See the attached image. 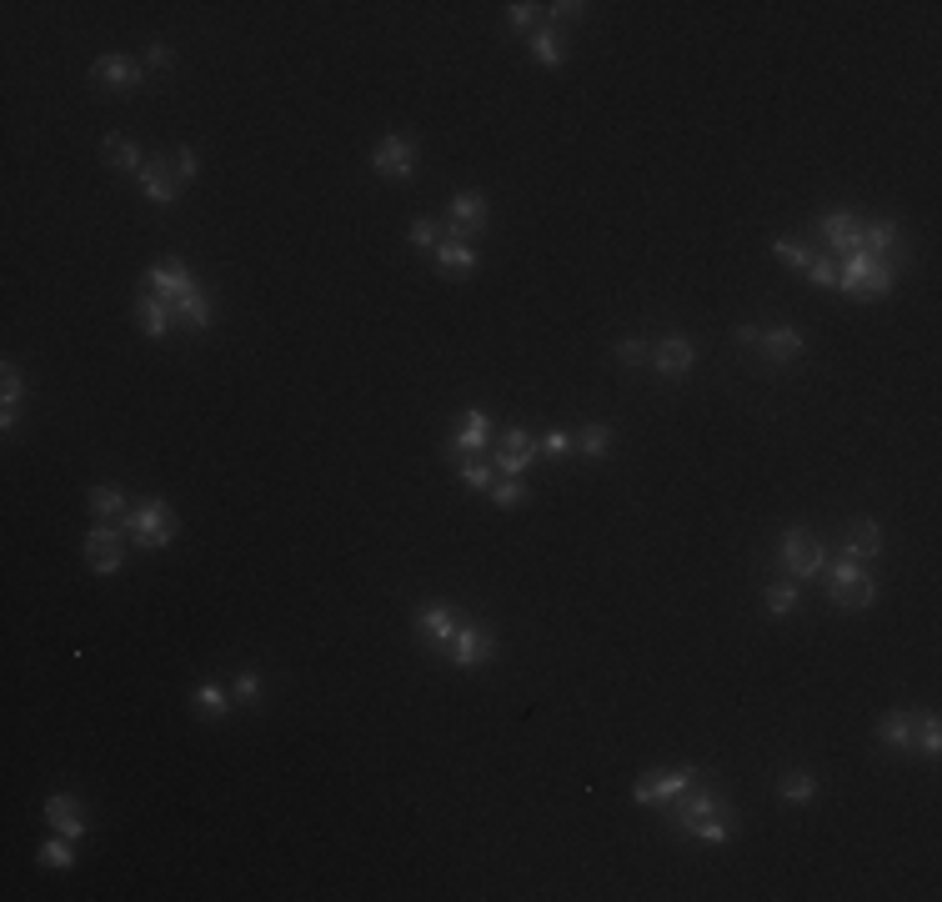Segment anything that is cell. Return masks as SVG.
<instances>
[{
	"mask_svg": "<svg viewBox=\"0 0 942 902\" xmlns=\"http://www.w3.org/2000/svg\"><path fill=\"white\" fill-rule=\"evenodd\" d=\"M672 822H677L682 832H692V837L712 842V847L737 837V812H732V802H727V797H717V792H692L687 802H677V807H672Z\"/></svg>",
	"mask_w": 942,
	"mask_h": 902,
	"instance_id": "6da1fadb",
	"label": "cell"
},
{
	"mask_svg": "<svg viewBox=\"0 0 942 902\" xmlns=\"http://www.w3.org/2000/svg\"><path fill=\"white\" fill-rule=\"evenodd\" d=\"M892 281H897V266L892 261H877V256H847V266L837 271V286L857 301H882L892 296Z\"/></svg>",
	"mask_w": 942,
	"mask_h": 902,
	"instance_id": "7a4b0ae2",
	"label": "cell"
},
{
	"mask_svg": "<svg viewBox=\"0 0 942 902\" xmlns=\"http://www.w3.org/2000/svg\"><path fill=\"white\" fill-rule=\"evenodd\" d=\"M121 532H126L136 547L161 552V547H171V537L181 532V522H176L171 502H146V507H136V512L121 517Z\"/></svg>",
	"mask_w": 942,
	"mask_h": 902,
	"instance_id": "3957f363",
	"label": "cell"
},
{
	"mask_svg": "<svg viewBox=\"0 0 942 902\" xmlns=\"http://www.w3.org/2000/svg\"><path fill=\"white\" fill-rule=\"evenodd\" d=\"M827 597L842 612H862V607L877 602V582H872V572H862V562H837L832 582H827Z\"/></svg>",
	"mask_w": 942,
	"mask_h": 902,
	"instance_id": "277c9868",
	"label": "cell"
},
{
	"mask_svg": "<svg viewBox=\"0 0 942 902\" xmlns=\"http://www.w3.org/2000/svg\"><path fill=\"white\" fill-rule=\"evenodd\" d=\"M777 557H782V567H787L792 577H822V567H827V547L812 542L807 527H792V532L782 537Z\"/></svg>",
	"mask_w": 942,
	"mask_h": 902,
	"instance_id": "5b68a950",
	"label": "cell"
},
{
	"mask_svg": "<svg viewBox=\"0 0 942 902\" xmlns=\"http://www.w3.org/2000/svg\"><path fill=\"white\" fill-rule=\"evenodd\" d=\"M497 652V632L482 627V622H471V627H456L451 647H446V662L451 667H487Z\"/></svg>",
	"mask_w": 942,
	"mask_h": 902,
	"instance_id": "8992f818",
	"label": "cell"
},
{
	"mask_svg": "<svg viewBox=\"0 0 942 902\" xmlns=\"http://www.w3.org/2000/svg\"><path fill=\"white\" fill-rule=\"evenodd\" d=\"M371 166H376V176H391V181H406V176H416V141H406V136H381V146L371 151Z\"/></svg>",
	"mask_w": 942,
	"mask_h": 902,
	"instance_id": "52a82bcc",
	"label": "cell"
},
{
	"mask_svg": "<svg viewBox=\"0 0 942 902\" xmlns=\"http://www.w3.org/2000/svg\"><path fill=\"white\" fill-rule=\"evenodd\" d=\"M487 436H492V421H487V411H477V406H471V411L461 416L456 436L446 441V462H451V467H461V462H466V451H482V446H487Z\"/></svg>",
	"mask_w": 942,
	"mask_h": 902,
	"instance_id": "ba28073f",
	"label": "cell"
},
{
	"mask_svg": "<svg viewBox=\"0 0 942 902\" xmlns=\"http://www.w3.org/2000/svg\"><path fill=\"white\" fill-rule=\"evenodd\" d=\"M121 527H111V522H101L96 532H86V562H91V572H101V577H111V572H121Z\"/></svg>",
	"mask_w": 942,
	"mask_h": 902,
	"instance_id": "9c48e42d",
	"label": "cell"
},
{
	"mask_svg": "<svg viewBox=\"0 0 942 902\" xmlns=\"http://www.w3.org/2000/svg\"><path fill=\"white\" fill-rule=\"evenodd\" d=\"M692 782H697V767H672V772H652V777H642V782L632 787V797H637L642 807H652V802H667V797L687 792Z\"/></svg>",
	"mask_w": 942,
	"mask_h": 902,
	"instance_id": "30bf717a",
	"label": "cell"
},
{
	"mask_svg": "<svg viewBox=\"0 0 942 902\" xmlns=\"http://www.w3.org/2000/svg\"><path fill=\"white\" fill-rule=\"evenodd\" d=\"M487 226V196L482 191H461L451 196V226H446V241H466L471 231Z\"/></svg>",
	"mask_w": 942,
	"mask_h": 902,
	"instance_id": "8fae6325",
	"label": "cell"
},
{
	"mask_svg": "<svg viewBox=\"0 0 942 902\" xmlns=\"http://www.w3.org/2000/svg\"><path fill=\"white\" fill-rule=\"evenodd\" d=\"M532 457H537V441H532V431L512 426V431L502 436V451L492 457V467H497L502 477H522V472L532 467Z\"/></svg>",
	"mask_w": 942,
	"mask_h": 902,
	"instance_id": "7c38bea8",
	"label": "cell"
},
{
	"mask_svg": "<svg viewBox=\"0 0 942 902\" xmlns=\"http://www.w3.org/2000/svg\"><path fill=\"white\" fill-rule=\"evenodd\" d=\"M411 627H416V637H426V642H436V647H451V637H456V607L426 602V607H416Z\"/></svg>",
	"mask_w": 942,
	"mask_h": 902,
	"instance_id": "4fadbf2b",
	"label": "cell"
},
{
	"mask_svg": "<svg viewBox=\"0 0 942 902\" xmlns=\"http://www.w3.org/2000/svg\"><path fill=\"white\" fill-rule=\"evenodd\" d=\"M822 236H827L832 251H842V256H862V221H857L852 211H832V216H822Z\"/></svg>",
	"mask_w": 942,
	"mask_h": 902,
	"instance_id": "5bb4252c",
	"label": "cell"
},
{
	"mask_svg": "<svg viewBox=\"0 0 942 902\" xmlns=\"http://www.w3.org/2000/svg\"><path fill=\"white\" fill-rule=\"evenodd\" d=\"M91 81H101L111 91H141V66L126 56H101V61H91Z\"/></svg>",
	"mask_w": 942,
	"mask_h": 902,
	"instance_id": "9a60e30c",
	"label": "cell"
},
{
	"mask_svg": "<svg viewBox=\"0 0 942 902\" xmlns=\"http://www.w3.org/2000/svg\"><path fill=\"white\" fill-rule=\"evenodd\" d=\"M146 286H151V291H161L166 301H176V296H186L196 281H191L186 261H181V256H171V261H161V266H151V271H146Z\"/></svg>",
	"mask_w": 942,
	"mask_h": 902,
	"instance_id": "2e32d148",
	"label": "cell"
},
{
	"mask_svg": "<svg viewBox=\"0 0 942 902\" xmlns=\"http://www.w3.org/2000/svg\"><path fill=\"white\" fill-rule=\"evenodd\" d=\"M757 346H762V356L767 361H797L802 356V331L797 326H767V331H757Z\"/></svg>",
	"mask_w": 942,
	"mask_h": 902,
	"instance_id": "e0dca14e",
	"label": "cell"
},
{
	"mask_svg": "<svg viewBox=\"0 0 942 902\" xmlns=\"http://www.w3.org/2000/svg\"><path fill=\"white\" fill-rule=\"evenodd\" d=\"M692 361H697V351H692V341H687V336H667V341L652 351V366H657L662 376H672V381H677V376H687V371H692Z\"/></svg>",
	"mask_w": 942,
	"mask_h": 902,
	"instance_id": "ac0fdd59",
	"label": "cell"
},
{
	"mask_svg": "<svg viewBox=\"0 0 942 902\" xmlns=\"http://www.w3.org/2000/svg\"><path fill=\"white\" fill-rule=\"evenodd\" d=\"M46 822L61 832V837H71V842H81L86 837V817H81V802L76 797H66V792H56L51 802H46Z\"/></svg>",
	"mask_w": 942,
	"mask_h": 902,
	"instance_id": "d6986e66",
	"label": "cell"
},
{
	"mask_svg": "<svg viewBox=\"0 0 942 902\" xmlns=\"http://www.w3.org/2000/svg\"><path fill=\"white\" fill-rule=\"evenodd\" d=\"M141 191H146L156 206H171V201L181 196V176H176L166 161H146V171H141Z\"/></svg>",
	"mask_w": 942,
	"mask_h": 902,
	"instance_id": "ffe728a7",
	"label": "cell"
},
{
	"mask_svg": "<svg viewBox=\"0 0 942 902\" xmlns=\"http://www.w3.org/2000/svg\"><path fill=\"white\" fill-rule=\"evenodd\" d=\"M842 552H847V562H872L882 552V527L877 522H852L847 537H842Z\"/></svg>",
	"mask_w": 942,
	"mask_h": 902,
	"instance_id": "44dd1931",
	"label": "cell"
},
{
	"mask_svg": "<svg viewBox=\"0 0 942 902\" xmlns=\"http://www.w3.org/2000/svg\"><path fill=\"white\" fill-rule=\"evenodd\" d=\"M912 732H917V717L912 712H887L882 722H877V742L887 747V752H912Z\"/></svg>",
	"mask_w": 942,
	"mask_h": 902,
	"instance_id": "7402d4cb",
	"label": "cell"
},
{
	"mask_svg": "<svg viewBox=\"0 0 942 902\" xmlns=\"http://www.w3.org/2000/svg\"><path fill=\"white\" fill-rule=\"evenodd\" d=\"M171 321H186L191 331H206V326H211V301H206V291L191 286L186 296H176V301H171Z\"/></svg>",
	"mask_w": 942,
	"mask_h": 902,
	"instance_id": "603a6c76",
	"label": "cell"
},
{
	"mask_svg": "<svg viewBox=\"0 0 942 902\" xmlns=\"http://www.w3.org/2000/svg\"><path fill=\"white\" fill-rule=\"evenodd\" d=\"M897 246H902V226H897V221H872V226H862V256L887 261V251H897Z\"/></svg>",
	"mask_w": 942,
	"mask_h": 902,
	"instance_id": "cb8c5ba5",
	"label": "cell"
},
{
	"mask_svg": "<svg viewBox=\"0 0 942 902\" xmlns=\"http://www.w3.org/2000/svg\"><path fill=\"white\" fill-rule=\"evenodd\" d=\"M101 156L111 161V171H131V176H141V171H146V156H141V146H136V141H126V136H106Z\"/></svg>",
	"mask_w": 942,
	"mask_h": 902,
	"instance_id": "d4e9b609",
	"label": "cell"
},
{
	"mask_svg": "<svg viewBox=\"0 0 942 902\" xmlns=\"http://www.w3.org/2000/svg\"><path fill=\"white\" fill-rule=\"evenodd\" d=\"M436 266L446 276H466V271H477V251H471V241H441L436 246Z\"/></svg>",
	"mask_w": 942,
	"mask_h": 902,
	"instance_id": "484cf974",
	"label": "cell"
},
{
	"mask_svg": "<svg viewBox=\"0 0 942 902\" xmlns=\"http://www.w3.org/2000/svg\"><path fill=\"white\" fill-rule=\"evenodd\" d=\"M231 687H221V682H201V687H191V707L201 712V717H221V712H231Z\"/></svg>",
	"mask_w": 942,
	"mask_h": 902,
	"instance_id": "4316f807",
	"label": "cell"
},
{
	"mask_svg": "<svg viewBox=\"0 0 942 902\" xmlns=\"http://www.w3.org/2000/svg\"><path fill=\"white\" fill-rule=\"evenodd\" d=\"M136 316H141V326H146L151 336H166V331H171V301H166V296H141V301H136Z\"/></svg>",
	"mask_w": 942,
	"mask_h": 902,
	"instance_id": "83f0119b",
	"label": "cell"
},
{
	"mask_svg": "<svg viewBox=\"0 0 942 902\" xmlns=\"http://www.w3.org/2000/svg\"><path fill=\"white\" fill-rule=\"evenodd\" d=\"M777 797H782V802H812V797H817V777L802 772V767H792V772H782Z\"/></svg>",
	"mask_w": 942,
	"mask_h": 902,
	"instance_id": "f1b7e54d",
	"label": "cell"
},
{
	"mask_svg": "<svg viewBox=\"0 0 942 902\" xmlns=\"http://www.w3.org/2000/svg\"><path fill=\"white\" fill-rule=\"evenodd\" d=\"M26 396V376L6 361V391H0V426H16V406Z\"/></svg>",
	"mask_w": 942,
	"mask_h": 902,
	"instance_id": "f546056e",
	"label": "cell"
},
{
	"mask_svg": "<svg viewBox=\"0 0 942 902\" xmlns=\"http://www.w3.org/2000/svg\"><path fill=\"white\" fill-rule=\"evenodd\" d=\"M36 862H41V867H71V862H76V842L56 832V837H51V842L36 852Z\"/></svg>",
	"mask_w": 942,
	"mask_h": 902,
	"instance_id": "4dcf8cb0",
	"label": "cell"
},
{
	"mask_svg": "<svg viewBox=\"0 0 942 902\" xmlns=\"http://www.w3.org/2000/svg\"><path fill=\"white\" fill-rule=\"evenodd\" d=\"M532 56H537L542 66H562V61H567V51H562V36H552V31H537V36H532Z\"/></svg>",
	"mask_w": 942,
	"mask_h": 902,
	"instance_id": "1f68e13d",
	"label": "cell"
},
{
	"mask_svg": "<svg viewBox=\"0 0 942 902\" xmlns=\"http://www.w3.org/2000/svg\"><path fill=\"white\" fill-rule=\"evenodd\" d=\"M121 507H126V492L121 487H96L91 492V512L106 522V517H121Z\"/></svg>",
	"mask_w": 942,
	"mask_h": 902,
	"instance_id": "d6a6232c",
	"label": "cell"
},
{
	"mask_svg": "<svg viewBox=\"0 0 942 902\" xmlns=\"http://www.w3.org/2000/svg\"><path fill=\"white\" fill-rule=\"evenodd\" d=\"M912 747H922L927 757H932V752L942 747V722H937L932 712H927V717H917V732H912Z\"/></svg>",
	"mask_w": 942,
	"mask_h": 902,
	"instance_id": "836d02e7",
	"label": "cell"
},
{
	"mask_svg": "<svg viewBox=\"0 0 942 902\" xmlns=\"http://www.w3.org/2000/svg\"><path fill=\"white\" fill-rule=\"evenodd\" d=\"M607 446H612V431H607V426H587V431L577 436V451H582V457H607Z\"/></svg>",
	"mask_w": 942,
	"mask_h": 902,
	"instance_id": "e575fe53",
	"label": "cell"
},
{
	"mask_svg": "<svg viewBox=\"0 0 942 902\" xmlns=\"http://www.w3.org/2000/svg\"><path fill=\"white\" fill-rule=\"evenodd\" d=\"M772 251H777V261H782V266H802V271H807V261H812V251H807L802 241H792V236H777V241H772Z\"/></svg>",
	"mask_w": 942,
	"mask_h": 902,
	"instance_id": "d590c367",
	"label": "cell"
},
{
	"mask_svg": "<svg viewBox=\"0 0 942 902\" xmlns=\"http://www.w3.org/2000/svg\"><path fill=\"white\" fill-rule=\"evenodd\" d=\"M492 502L512 512V507H522V502H527V487H522L517 477H502V482H492Z\"/></svg>",
	"mask_w": 942,
	"mask_h": 902,
	"instance_id": "8d00e7d4",
	"label": "cell"
},
{
	"mask_svg": "<svg viewBox=\"0 0 942 902\" xmlns=\"http://www.w3.org/2000/svg\"><path fill=\"white\" fill-rule=\"evenodd\" d=\"M767 612H772V617H787V612H797V587H792V582H777V587H767Z\"/></svg>",
	"mask_w": 942,
	"mask_h": 902,
	"instance_id": "74e56055",
	"label": "cell"
},
{
	"mask_svg": "<svg viewBox=\"0 0 942 902\" xmlns=\"http://www.w3.org/2000/svg\"><path fill=\"white\" fill-rule=\"evenodd\" d=\"M456 472H461V482H466L471 492H492V482H497L492 467H482V462H461Z\"/></svg>",
	"mask_w": 942,
	"mask_h": 902,
	"instance_id": "f35d334b",
	"label": "cell"
},
{
	"mask_svg": "<svg viewBox=\"0 0 942 902\" xmlns=\"http://www.w3.org/2000/svg\"><path fill=\"white\" fill-rule=\"evenodd\" d=\"M807 276H812V286H837V266H832V256H812V261H807Z\"/></svg>",
	"mask_w": 942,
	"mask_h": 902,
	"instance_id": "ab89813d",
	"label": "cell"
},
{
	"mask_svg": "<svg viewBox=\"0 0 942 902\" xmlns=\"http://www.w3.org/2000/svg\"><path fill=\"white\" fill-rule=\"evenodd\" d=\"M231 697L251 707V702L261 697V677H256V672H241V677H236V687H231Z\"/></svg>",
	"mask_w": 942,
	"mask_h": 902,
	"instance_id": "60d3db41",
	"label": "cell"
},
{
	"mask_svg": "<svg viewBox=\"0 0 942 902\" xmlns=\"http://www.w3.org/2000/svg\"><path fill=\"white\" fill-rule=\"evenodd\" d=\"M537 451H547V457H567V451H572V436H567V431H547V436L537 441Z\"/></svg>",
	"mask_w": 942,
	"mask_h": 902,
	"instance_id": "b9f144b4",
	"label": "cell"
},
{
	"mask_svg": "<svg viewBox=\"0 0 942 902\" xmlns=\"http://www.w3.org/2000/svg\"><path fill=\"white\" fill-rule=\"evenodd\" d=\"M411 241L416 246H441V226L436 221H411Z\"/></svg>",
	"mask_w": 942,
	"mask_h": 902,
	"instance_id": "7bdbcfd3",
	"label": "cell"
},
{
	"mask_svg": "<svg viewBox=\"0 0 942 902\" xmlns=\"http://www.w3.org/2000/svg\"><path fill=\"white\" fill-rule=\"evenodd\" d=\"M146 66H151V71H171V66H176L171 46H151V51H146Z\"/></svg>",
	"mask_w": 942,
	"mask_h": 902,
	"instance_id": "ee69618b",
	"label": "cell"
},
{
	"mask_svg": "<svg viewBox=\"0 0 942 902\" xmlns=\"http://www.w3.org/2000/svg\"><path fill=\"white\" fill-rule=\"evenodd\" d=\"M196 171H201L196 151H181V156H176V176H181V181H196Z\"/></svg>",
	"mask_w": 942,
	"mask_h": 902,
	"instance_id": "f6af8a7d",
	"label": "cell"
},
{
	"mask_svg": "<svg viewBox=\"0 0 942 902\" xmlns=\"http://www.w3.org/2000/svg\"><path fill=\"white\" fill-rule=\"evenodd\" d=\"M507 21H512V26H532V21H537V6H527V0H522V6H507Z\"/></svg>",
	"mask_w": 942,
	"mask_h": 902,
	"instance_id": "bcb514c9",
	"label": "cell"
},
{
	"mask_svg": "<svg viewBox=\"0 0 942 902\" xmlns=\"http://www.w3.org/2000/svg\"><path fill=\"white\" fill-rule=\"evenodd\" d=\"M617 356H622L627 366H637V361H647V346H642V341H622V346H617Z\"/></svg>",
	"mask_w": 942,
	"mask_h": 902,
	"instance_id": "7dc6e473",
	"label": "cell"
},
{
	"mask_svg": "<svg viewBox=\"0 0 942 902\" xmlns=\"http://www.w3.org/2000/svg\"><path fill=\"white\" fill-rule=\"evenodd\" d=\"M587 6H582V0H562V6H552V21H577Z\"/></svg>",
	"mask_w": 942,
	"mask_h": 902,
	"instance_id": "c3c4849f",
	"label": "cell"
},
{
	"mask_svg": "<svg viewBox=\"0 0 942 902\" xmlns=\"http://www.w3.org/2000/svg\"><path fill=\"white\" fill-rule=\"evenodd\" d=\"M757 331H762V326H737V341H742V346H757Z\"/></svg>",
	"mask_w": 942,
	"mask_h": 902,
	"instance_id": "681fc988",
	"label": "cell"
}]
</instances>
